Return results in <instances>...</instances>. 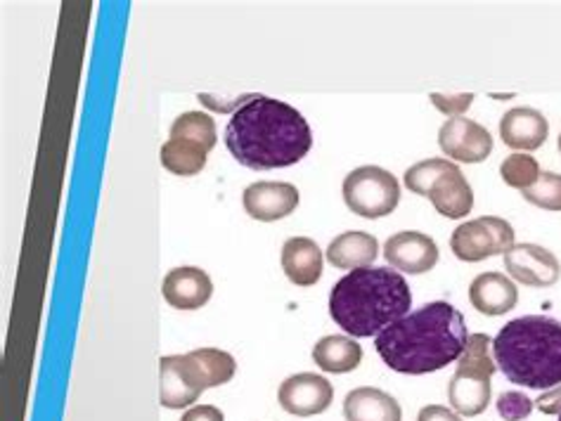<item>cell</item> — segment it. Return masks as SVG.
<instances>
[{"label": "cell", "mask_w": 561, "mask_h": 421, "mask_svg": "<svg viewBox=\"0 0 561 421\" xmlns=\"http://www.w3.org/2000/svg\"><path fill=\"white\" fill-rule=\"evenodd\" d=\"M206 388H211V382L195 353L167 355L159 360L161 408L183 410L187 405L197 402Z\"/></svg>", "instance_id": "ba28073f"}, {"label": "cell", "mask_w": 561, "mask_h": 421, "mask_svg": "<svg viewBox=\"0 0 561 421\" xmlns=\"http://www.w3.org/2000/svg\"><path fill=\"white\" fill-rule=\"evenodd\" d=\"M313 360L322 372L330 374H346L358 370L363 362V348L353 337H322L313 348Z\"/></svg>", "instance_id": "44dd1931"}, {"label": "cell", "mask_w": 561, "mask_h": 421, "mask_svg": "<svg viewBox=\"0 0 561 421\" xmlns=\"http://www.w3.org/2000/svg\"><path fill=\"white\" fill-rule=\"evenodd\" d=\"M536 402V408L542 412V414H561V384L550 388L548 394H542Z\"/></svg>", "instance_id": "4dcf8cb0"}, {"label": "cell", "mask_w": 561, "mask_h": 421, "mask_svg": "<svg viewBox=\"0 0 561 421\" xmlns=\"http://www.w3.org/2000/svg\"><path fill=\"white\" fill-rule=\"evenodd\" d=\"M559 154H561V136H559Z\"/></svg>", "instance_id": "d6a6232c"}, {"label": "cell", "mask_w": 561, "mask_h": 421, "mask_svg": "<svg viewBox=\"0 0 561 421\" xmlns=\"http://www.w3.org/2000/svg\"><path fill=\"white\" fill-rule=\"evenodd\" d=\"M346 207L360 218H383L396 211L401 201V185L389 171L379 166H360L344 178Z\"/></svg>", "instance_id": "8992f818"}, {"label": "cell", "mask_w": 561, "mask_h": 421, "mask_svg": "<svg viewBox=\"0 0 561 421\" xmlns=\"http://www.w3.org/2000/svg\"><path fill=\"white\" fill-rule=\"evenodd\" d=\"M432 105L443 112L446 116H453V119H457V116H462L471 103H474V95L471 93H460V95H440V93H432L430 95Z\"/></svg>", "instance_id": "f1b7e54d"}, {"label": "cell", "mask_w": 561, "mask_h": 421, "mask_svg": "<svg viewBox=\"0 0 561 421\" xmlns=\"http://www.w3.org/2000/svg\"><path fill=\"white\" fill-rule=\"evenodd\" d=\"M403 183L410 192L430 197L434 209L453 221H460L474 209L471 185L460 166L453 164L450 159H426V162L410 166Z\"/></svg>", "instance_id": "5b68a950"}, {"label": "cell", "mask_w": 561, "mask_h": 421, "mask_svg": "<svg viewBox=\"0 0 561 421\" xmlns=\"http://www.w3.org/2000/svg\"><path fill=\"white\" fill-rule=\"evenodd\" d=\"M244 211L261 223L283 221L299 207V190L291 183L263 180L249 185L242 197Z\"/></svg>", "instance_id": "4fadbf2b"}, {"label": "cell", "mask_w": 561, "mask_h": 421, "mask_svg": "<svg viewBox=\"0 0 561 421\" xmlns=\"http://www.w3.org/2000/svg\"><path fill=\"white\" fill-rule=\"evenodd\" d=\"M379 256V242L370 232L351 230L334 237L328 246V260L339 270H358L375 264Z\"/></svg>", "instance_id": "d6986e66"}, {"label": "cell", "mask_w": 561, "mask_h": 421, "mask_svg": "<svg viewBox=\"0 0 561 421\" xmlns=\"http://www.w3.org/2000/svg\"><path fill=\"white\" fill-rule=\"evenodd\" d=\"M536 402L530 400L522 390H507L497 398V414L505 421H524L534 412Z\"/></svg>", "instance_id": "83f0119b"}, {"label": "cell", "mask_w": 561, "mask_h": 421, "mask_svg": "<svg viewBox=\"0 0 561 421\" xmlns=\"http://www.w3.org/2000/svg\"><path fill=\"white\" fill-rule=\"evenodd\" d=\"M412 292L403 274L389 268H358L339 280L330 294V315L353 339L377 337L405 317Z\"/></svg>", "instance_id": "3957f363"}, {"label": "cell", "mask_w": 561, "mask_h": 421, "mask_svg": "<svg viewBox=\"0 0 561 421\" xmlns=\"http://www.w3.org/2000/svg\"><path fill=\"white\" fill-rule=\"evenodd\" d=\"M346 421H401L403 410L387 390L360 386L353 388L344 400Z\"/></svg>", "instance_id": "ac0fdd59"}, {"label": "cell", "mask_w": 561, "mask_h": 421, "mask_svg": "<svg viewBox=\"0 0 561 421\" xmlns=\"http://www.w3.org/2000/svg\"><path fill=\"white\" fill-rule=\"evenodd\" d=\"M550 136V124L534 107H514L500 119V138L512 150L534 152Z\"/></svg>", "instance_id": "9a60e30c"}, {"label": "cell", "mask_w": 561, "mask_h": 421, "mask_svg": "<svg viewBox=\"0 0 561 421\" xmlns=\"http://www.w3.org/2000/svg\"><path fill=\"white\" fill-rule=\"evenodd\" d=\"M500 178L505 180V185L514 187V190H528L534 187L540 178V164L536 162V156H528L524 152H516L505 156V162L500 164Z\"/></svg>", "instance_id": "d4e9b609"}, {"label": "cell", "mask_w": 561, "mask_h": 421, "mask_svg": "<svg viewBox=\"0 0 561 421\" xmlns=\"http://www.w3.org/2000/svg\"><path fill=\"white\" fill-rule=\"evenodd\" d=\"M497 370L512 384L550 390L561 384V323L548 315H524L493 339Z\"/></svg>", "instance_id": "277c9868"}, {"label": "cell", "mask_w": 561, "mask_h": 421, "mask_svg": "<svg viewBox=\"0 0 561 421\" xmlns=\"http://www.w3.org/2000/svg\"><path fill=\"white\" fill-rule=\"evenodd\" d=\"M417 421H462L460 414L443 408V405H426V408L420 410Z\"/></svg>", "instance_id": "1f68e13d"}, {"label": "cell", "mask_w": 561, "mask_h": 421, "mask_svg": "<svg viewBox=\"0 0 561 421\" xmlns=\"http://www.w3.org/2000/svg\"><path fill=\"white\" fill-rule=\"evenodd\" d=\"M171 138H183L202 144L206 152H211L216 148V121L209 114L204 112H187L181 114L179 119L171 126Z\"/></svg>", "instance_id": "cb8c5ba5"}, {"label": "cell", "mask_w": 561, "mask_h": 421, "mask_svg": "<svg viewBox=\"0 0 561 421\" xmlns=\"http://www.w3.org/2000/svg\"><path fill=\"white\" fill-rule=\"evenodd\" d=\"M161 294H164L171 308L197 311L209 303L214 282L202 268H173L164 278V284H161Z\"/></svg>", "instance_id": "5bb4252c"}, {"label": "cell", "mask_w": 561, "mask_h": 421, "mask_svg": "<svg viewBox=\"0 0 561 421\" xmlns=\"http://www.w3.org/2000/svg\"><path fill=\"white\" fill-rule=\"evenodd\" d=\"M283 410L294 417H316L330 410L334 400V386L320 374L301 372L283 382L277 390Z\"/></svg>", "instance_id": "30bf717a"}, {"label": "cell", "mask_w": 561, "mask_h": 421, "mask_svg": "<svg viewBox=\"0 0 561 421\" xmlns=\"http://www.w3.org/2000/svg\"><path fill=\"white\" fill-rule=\"evenodd\" d=\"M383 258H387L391 268L396 270H403L408 274H424L436 268L438 246L430 235H424V232L405 230L396 232V235L383 244Z\"/></svg>", "instance_id": "7c38bea8"}, {"label": "cell", "mask_w": 561, "mask_h": 421, "mask_svg": "<svg viewBox=\"0 0 561 421\" xmlns=\"http://www.w3.org/2000/svg\"><path fill=\"white\" fill-rule=\"evenodd\" d=\"M559 421H561V414H559Z\"/></svg>", "instance_id": "836d02e7"}, {"label": "cell", "mask_w": 561, "mask_h": 421, "mask_svg": "<svg viewBox=\"0 0 561 421\" xmlns=\"http://www.w3.org/2000/svg\"><path fill=\"white\" fill-rule=\"evenodd\" d=\"M493 341L485 334H469V341L465 353L457 360V370L462 374H477L483 376V379H493V374L497 372L495 358L491 355Z\"/></svg>", "instance_id": "603a6c76"}, {"label": "cell", "mask_w": 561, "mask_h": 421, "mask_svg": "<svg viewBox=\"0 0 561 421\" xmlns=\"http://www.w3.org/2000/svg\"><path fill=\"white\" fill-rule=\"evenodd\" d=\"M491 396H493L491 379H483V376H477V374L455 372L448 384L450 408L462 417L481 414L485 408H489Z\"/></svg>", "instance_id": "ffe728a7"}, {"label": "cell", "mask_w": 561, "mask_h": 421, "mask_svg": "<svg viewBox=\"0 0 561 421\" xmlns=\"http://www.w3.org/2000/svg\"><path fill=\"white\" fill-rule=\"evenodd\" d=\"M469 301L481 315L497 317L510 313L519 301V289L502 272H483L469 286Z\"/></svg>", "instance_id": "2e32d148"}, {"label": "cell", "mask_w": 561, "mask_h": 421, "mask_svg": "<svg viewBox=\"0 0 561 421\" xmlns=\"http://www.w3.org/2000/svg\"><path fill=\"white\" fill-rule=\"evenodd\" d=\"M181 421H226V414L216 405H195L183 414Z\"/></svg>", "instance_id": "f546056e"}, {"label": "cell", "mask_w": 561, "mask_h": 421, "mask_svg": "<svg viewBox=\"0 0 561 421\" xmlns=\"http://www.w3.org/2000/svg\"><path fill=\"white\" fill-rule=\"evenodd\" d=\"M505 268L516 282L534 289L554 286L561 278L559 258L540 244H514L505 254Z\"/></svg>", "instance_id": "8fae6325"}, {"label": "cell", "mask_w": 561, "mask_h": 421, "mask_svg": "<svg viewBox=\"0 0 561 421\" xmlns=\"http://www.w3.org/2000/svg\"><path fill=\"white\" fill-rule=\"evenodd\" d=\"M226 148L234 162L251 171L287 168L311 152L313 133L304 114L291 105L251 95L249 103L232 114Z\"/></svg>", "instance_id": "6da1fadb"}, {"label": "cell", "mask_w": 561, "mask_h": 421, "mask_svg": "<svg viewBox=\"0 0 561 421\" xmlns=\"http://www.w3.org/2000/svg\"><path fill=\"white\" fill-rule=\"evenodd\" d=\"M206 154L209 152H206L202 144L183 138H169L159 150L161 166L181 178H190L202 173L206 166Z\"/></svg>", "instance_id": "7402d4cb"}, {"label": "cell", "mask_w": 561, "mask_h": 421, "mask_svg": "<svg viewBox=\"0 0 561 421\" xmlns=\"http://www.w3.org/2000/svg\"><path fill=\"white\" fill-rule=\"evenodd\" d=\"M514 246V227L497 215H481L467 221L453 232L450 249L465 264L507 254Z\"/></svg>", "instance_id": "52a82bcc"}, {"label": "cell", "mask_w": 561, "mask_h": 421, "mask_svg": "<svg viewBox=\"0 0 561 421\" xmlns=\"http://www.w3.org/2000/svg\"><path fill=\"white\" fill-rule=\"evenodd\" d=\"M192 353H195L197 360L202 362V367L211 382V388L228 384L234 376V372H238V362H234L230 353L220 351V348H197V351Z\"/></svg>", "instance_id": "484cf974"}, {"label": "cell", "mask_w": 561, "mask_h": 421, "mask_svg": "<svg viewBox=\"0 0 561 421\" xmlns=\"http://www.w3.org/2000/svg\"><path fill=\"white\" fill-rule=\"evenodd\" d=\"M526 201L545 211H561V176L552 171L540 173V178L534 187L522 192Z\"/></svg>", "instance_id": "4316f807"}, {"label": "cell", "mask_w": 561, "mask_h": 421, "mask_svg": "<svg viewBox=\"0 0 561 421\" xmlns=\"http://www.w3.org/2000/svg\"><path fill=\"white\" fill-rule=\"evenodd\" d=\"M467 341L469 331L462 313L448 301H434L379 331L375 346L387 367L420 376L460 360Z\"/></svg>", "instance_id": "7a4b0ae2"}, {"label": "cell", "mask_w": 561, "mask_h": 421, "mask_svg": "<svg viewBox=\"0 0 561 421\" xmlns=\"http://www.w3.org/2000/svg\"><path fill=\"white\" fill-rule=\"evenodd\" d=\"M438 144L453 162L481 164L493 152V136L481 124L457 116L440 126Z\"/></svg>", "instance_id": "9c48e42d"}, {"label": "cell", "mask_w": 561, "mask_h": 421, "mask_svg": "<svg viewBox=\"0 0 561 421\" xmlns=\"http://www.w3.org/2000/svg\"><path fill=\"white\" fill-rule=\"evenodd\" d=\"M322 252L311 237H291L283 246V270L297 286H313L322 278Z\"/></svg>", "instance_id": "e0dca14e"}]
</instances>
